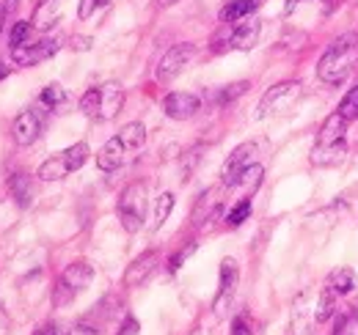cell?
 Listing matches in <instances>:
<instances>
[{"mask_svg": "<svg viewBox=\"0 0 358 335\" xmlns=\"http://www.w3.org/2000/svg\"><path fill=\"white\" fill-rule=\"evenodd\" d=\"M143 143H146V126L141 121L124 124L96 151V168L105 170V173H113V170L124 168L143 149Z\"/></svg>", "mask_w": 358, "mask_h": 335, "instance_id": "6da1fadb", "label": "cell"}, {"mask_svg": "<svg viewBox=\"0 0 358 335\" xmlns=\"http://www.w3.org/2000/svg\"><path fill=\"white\" fill-rule=\"evenodd\" d=\"M356 61H358V36L356 34H345V36H339L336 42L322 52V58L317 64V75H320L322 83L342 85L345 77L353 72Z\"/></svg>", "mask_w": 358, "mask_h": 335, "instance_id": "7a4b0ae2", "label": "cell"}, {"mask_svg": "<svg viewBox=\"0 0 358 335\" xmlns=\"http://www.w3.org/2000/svg\"><path fill=\"white\" fill-rule=\"evenodd\" d=\"M345 154H348V121L339 113H331L317 132L312 149V165H336L345 160Z\"/></svg>", "mask_w": 358, "mask_h": 335, "instance_id": "3957f363", "label": "cell"}, {"mask_svg": "<svg viewBox=\"0 0 358 335\" xmlns=\"http://www.w3.org/2000/svg\"><path fill=\"white\" fill-rule=\"evenodd\" d=\"M91 281H94V267L89 261H72L61 272V278H58V283L52 289V305L55 308H66L78 294L89 289Z\"/></svg>", "mask_w": 358, "mask_h": 335, "instance_id": "277c9868", "label": "cell"}, {"mask_svg": "<svg viewBox=\"0 0 358 335\" xmlns=\"http://www.w3.org/2000/svg\"><path fill=\"white\" fill-rule=\"evenodd\" d=\"M89 146L86 143H75V146H69V149H64V151H58V154H52V157H47L45 163L39 165L36 170V176L42 179V181H58V179H66L69 173H75V170H80V168L86 165V160H89Z\"/></svg>", "mask_w": 358, "mask_h": 335, "instance_id": "5b68a950", "label": "cell"}, {"mask_svg": "<svg viewBox=\"0 0 358 335\" xmlns=\"http://www.w3.org/2000/svg\"><path fill=\"white\" fill-rule=\"evenodd\" d=\"M116 211H119V223H122V228L127 234L141 231V225L146 220V184L143 181L127 184L122 190V195H119Z\"/></svg>", "mask_w": 358, "mask_h": 335, "instance_id": "8992f818", "label": "cell"}, {"mask_svg": "<svg viewBox=\"0 0 358 335\" xmlns=\"http://www.w3.org/2000/svg\"><path fill=\"white\" fill-rule=\"evenodd\" d=\"M301 88L303 85L295 83V80H287V83H275L273 88L265 91V96L259 99V107H257V119H268L275 113H284L287 107H292L298 99H301Z\"/></svg>", "mask_w": 358, "mask_h": 335, "instance_id": "52a82bcc", "label": "cell"}, {"mask_svg": "<svg viewBox=\"0 0 358 335\" xmlns=\"http://www.w3.org/2000/svg\"><path fill=\"white\" fill-rule=\"evenodd\" d=\"M193 55H196V47L187 42L182 44H174L163 58H160V64H157V80L160 83H171L174 77H179L182 72H185V66L193 61Z\"/></svg>", "mask_w": 358, "mask_h": 335, "instance_id": "ba28073f", "label": "cell"}, {"mask_svg": "<svg viewBox=\"0 0 358 335\" xmlns=\"http://www.w3.org/2000/svg\"><path fill=\"white\" fill-rule=\"evenodd\" d=\"M254 154H257V143L248 140V143H240V146L226 157L224 168H221V181H224V187H237L240 176L254 165Z\"/></svg>", "mask_w": 358, "mask_h": 335, "instance_id": "9c48e42d", "label": "cell"}, {"mask_svg": "<svg viewBox=\"0 0 358 335\" xmlns=\"http://www.w3.org/2000/svg\"><path fill=\"white\" fill-rule=\"evenodd\" d=\"M259 36H262V22L259 20H248V22H240V25L229 28V34L218 39L215 50L218 52L221 50H251V47H257Z\"/></svg>", "mask_w": 358, "mask_h": 335, "instance_id": "30bf717a", "label": "cell"}, {"mask_svg": "<svg viewBox=\"0 0 358 335\" xmlns=\"http://www.w3.org/2000/svg\"><path fill=\"white\" fill-rule=\"evenodd\" d=\"M61 50L58 39H39V42H28L22 47H11V61L17 66H36L47 58H52Z\"/></svg>", "mask_w": 358, "mask_h": 335, "instance_id": "8fae6325", "label": "cell"}, {"mask_svg": "<svg viewBox=\"0 0 358 335\" xmlns=\"http://www.w3.org/2000/svg\"><path fill=\"white\" fill-rule=\"evenodd\" d=\"M201 110V99L196 94H185V91H174L163 99V113L174 121H187Z\"/></svg>", "mask_w": 358, "mask_h": 335, "instance_id": "7c38bea8", "label": "cell"}, {"mask_svg": "<svg viewBox=\"0 0 358 335\" xmlns=\"http://www.w3.org/2000/svg\"><path fill=\"white\" fill-rule=\"evenodd\" d=\"M39 132H42V121L36 116V110H22L17 119H14V126H11V135H14V143L28 149L39 140Z\"/></svg>", "mask_w": 358, "mask_h": 335, "instance_id": "4fadbf2b", "label": "cell"}, {"mask_svg": "<svg viewBox=\"0 0 358 335\" xmlns=\"http://www.w3.org/2000/svg\"><path fill=\"white\" fill-rule=\"evenodd\" d=\"M237 281H240L237 261H234V258H224V261H221V286H218V297H215V313H218V316L224 313L226 305L231 302L234 289H237Z\"/></svg>", "mask_w": 358, "mask_h": 335, "instance_id": "5bb4252c", "label": "cell"}, {"mask_svg": "<svg viewBox=\"0 0 358 335\" xmlns=\"http://www.w3.org/2000/svg\"><path fill=\"white\" fill-rule=\"evenodd\" d=\"M124 107V88L119 83H105L99 85V116L96 121H110L122 113Z\"/></svg>", "mask_w": 358, "mask_h": 335, "instance_id": "9a60e30c", "label": "cell"}, {"mask_svg": "<svg viewBox=\"0 0 358 335\" xmlns=\"http://www.w3.org/2000/svg\"><path fill=\"white\" fill-rule=\"evenodd\" d=\"M157 261H160V253L157 251L141 253L133 264L127 267V272H124V286H130V289H133V286L146 283V281H149V275L157 269Z\"/></svg>", "mask_w": 358, "mask_h": 335, "instance_id": "2e32d148", "label": "cell"}, {"mask_svg": "<svg viewBox=\"0 0 358 335\" xmlns=\"http://www.w3.org/2000/svg\"><path fill=\"white\" fill-rule=\"evenodd\" d=\"M259 6H262V0H229L224 8H221V22L224 25H234V22L251 17Z\"/></svg>", "mask_w": 358, "mask_h": 335, "instance_id": "e0dca14e", "label": "cell"}, {"mask_svg": "<svg viewBox=\"0 0 358 335\" xmlns=\"http://www.w3.org/2000/svg\"><path fill=\"white\" fill-rule=\"evenodd\" d=\"M58 17H61V3H58V0H42V3L36 6V11H34L31 25H34L36 31H50V28L58 22Z\"/></svg>", "mask_w": 358, "mask_h": 335, "instance_id": "ac0fdd59", "label": "cell"}, {"mask_svg": "<svg viewBox=\"0 0 358 335\" xmlns=\"http://www.w3.org/2000/svg\"><path fill=\"white\" fill-rule=\"evenodd\" d=\"M325 289H331L336 297H339V294H350L356 289V272H353L350 267H336V269L328 275Z\"/></svg>", "mask_w": 358, "mask_h": 335, "instance_id": "d6986e66", "label": "cell"}, {"mask_svg": "<svg viewBox=\"0 0 358 335\" xmlns=\"http://www.w3.org/2000/svg\"><path fill=\"white\" fill-rule=\"evenodd\" d=\"M39 102L45 105L47 110H52V113H64V110L69 107V94H66V88H64V85L50 83L45 91H42Z\"/></svg>", "mask_w": 358, "mask_h": 335, "instance_id": "ffe728a7", "label": "cell"}, {"mask_svg": "<svg viewBox=\"0 0 358 335\" xmlns=\"http://www.w3.org/2000/svg\"><path fill=\"white\" fill-rule=\"evenodd\" d=\"M8 190H11V195L17 198L20 207H31V201H34L31 176H25V173H14V176L8 179Z\"/></svg>", "mask_w": 358, "mask_h": 335, "instance_id": "44dd1931", "label": "cell"}, {"mask_svg": "<svg viewBox=\"0 0 358 335\" xmlns=\"http://www.w3.org/2000/svg\"><path fill=\"white\" fill-rule=\"evenodd\" d=\"M248 217H251V198H243V201H237V204L229 209V214H226V225H229V228H240Z\"/></svg>", "mask_w": 358, "mask_h": 335, "instance_id": "7402d4cb", "label": "cell"}, {"mask_svg": "<svg viewBox=\"0 0 358 335\" xmlns=\"http://www.w3.org/2000/svg\"><path fill=\"white\" fill-rule=\"evenodd\" d=\"M215 207H218V198H215V193H204V195L199 198V204H196V211H193V217H196V225H201L207 217H213V214H215Z\"/></svg>", "mask_w": 358, "mask_h": 335, "instance_id": "603a6c76", "label": "cell"}, {"mask_svg": "<svg viewBox=\"0 0 358 335\" xmlns=\"http://www.w3.org/2000/svg\"><path fill=\"white\" fill-rule=\"evenodd\" d=\"M336 113H339L345 121H356L358 119V85L345 94V99L339 102V110H336Z\"/></svg>", "mask_w": 358, "mask_h": 335, "instance_id": "cb8c5ba5", "label": "cell"}, {"mask_svg": "<svg viewBox=\"0 0 358 335\" xmlns=\"http://www.w3.org/2000/svg\"><path fill=\"white\" fill-rule=\"evenodd\" d=\"M31 31H34L31 22L17 20V22L11 25V31H8V44H11V47H22V44H28L31 42Z\"/></svg>", "mask_w": 358, "mask_h": 335, "instance_id": "d4e9b609", "label": "cell"}, {"mask_svg": "<svg viewBox=\"0 0 358 335\" xmlns=\"http://www.w3.org/2000/svg\"><path fill=\"white\" fill-rule=\"evenodd\" d=\"M171 209H174V195H171V193H163V195L157 198V207H155V228H163V225H166Z\"/></svg>", "mask_w": 358, "mask_h": 335, "instance_id": "484cf974", "label": "cell"}, {"mask_svg": "<svg viewBox=\"0 0 358 335\" xmlns=\"http://www.w3.org/2000/svg\"><path fill=\"white\" fill-rule=\"evenodd\" d=\"M231 335H257V325L251 319V313H240L231 322Z\"/></svg>", "mask_w": 358, "mask_h": 335, "instance_id": "4316f807", "label": "cell"}, {"mask_svg": "<svg viewBox=\"0 0 358 335\" xmlns=\"http://www.w3.org/2000/svg\"><path fill=\"white\" fill-rule=\"evenodd\" d=\"M334 297H336V294L331 292V289H325V292H322L320 302H317V322L331 319V313H334Z\"/></svg>", "mask_w": 358, "mask_h": 335, "instance_id": "83f0119b", "label": "cell"}, {"mask_svg": "<svg viewBox=\"0 0 358 335\" xmlns=\"http://www.w3.org/2000/svg\"><path fill=\"white\" fill-rule=\"evenodd\" d=\"M245 91H248V83L243 80V83H234V85H226V88H221L215 99H218L221 105H226V102H231V99H237V96H243Z\"/></svg>", "mask_w": 358, "mask_h": 335, "instance_id": "f1b7e54d", "label": "cell"}, {"mask_svg": "<svg viewBox=\"0 0 358 335\" xmlns=\"http://www.w3.org/2000/svg\"><path fill=\"white\" fill-rule=\"evenodd\" d=\"M334 335H358V316H356V313L342 316V319L336 322V330H334Z\"/></svg>", "mask_w": 358, "mask_h": 335, "instance_id": "f546056e", "label": "cell"}, {"mask_svg": "<svg viewBox=\"0 0 358 335\" xmlns=\"http://www.w3.org/2000/svg\"><path fill=\"white\" fill-rule=\"evenodd\" d=\"M193 253H196V242L185 245V248H182V251H179L177 255H171V261H169V272H177L179 267H182V264H185V261H187V258H190Z\"/></svg>", "mask_w": 358, "mask_h": 335, "instance_id": "4dcf8cb0", "label": "cell"}, {"mask_svg": "<svg viewBox=\"0 0 358 335\" xmlns=\"http://www.w3.org/2000/svg\"><path fill=\"white\" fill-rule=\"evenodd\" d=\"M138 333H141L138 319H135V316H127V319L122 322V327H119V333H116V335H138Z\"/></svg>", "mask_w": 358, "mask_h": 335, "instance_id": "1f68e13d", "label": "cell"}, {"mask_svg": "<svg viewBox=\"0 0 358 335\" xmlns=\"http://www.w3.org/2000/svg\"><path fill=\"white\" fill-rule=\"evenodd\" d=\"M91 8H96V3H94V0H83V6H80V20H86V17H89Z\"/></svg>", "mask_w": 358, "mask_h": 335, "instance_id": "d6a6232c", "label": "cell"}, {"mask_svg": "<svg viewBox=\"0 0 358 335\" xmlns=\"http://www.w3.org/2000/svg\"><path fill=\"white\" fill-rule=\"evenodd\" d=\"M55 333H58V327H55V325H42L34 335H55Z\"/></svg>", "mask_w": 358, "mask_h": 335, "instance_id": "836d02e7", "label": "cell"}, {"mask_svg": "<svg viewBox=\"0 0 358 335\" xmlns=\"http://www.w3.org/2000/svg\"><path fill=\"white\" fill-rule=\"evenodd\" d=\"M6 17H8V6H6V0H3V3H0V28H3Z\"/></svg>", "mask_w": 358, "mask_h": 335, "instance_id": "e575fe53", "label": "cell"}, {"mask_svg": "<svg viewBox=\"0 0 358 335\" xmlns=\"http://www.w3.org/2000/svg\"><path fill=\"white\" fill-rule=\"evenodd\" d=\"M72 42H78V47H80V50H89L91 39H86V36H83V39H72Z\"/></svg>", "mask_w": 358, "mask_h": 335, "instance_id": "d590c367", "label": "cell"}, {"mask_svg": "<svg viewBox=\"0 0 358 335\" xmlns=\"http://www.w3.org/2000/svg\"><path fill=\"white\" fill-rule=\"evenodd\" d=\"M3 77H8V66L0 61V80H3Z\"/></svg>", "mask_w": 358, "mask_h": 335, "instance_id": "8d00e7d4", "label": "cell"}, {"mask_svg": "<svg viewBox=\"0 0 358 335\" xmlns=\"http://www.w3.org/2000/svg\"><path fill=\"white\" fill-rule=\"evenodd\" d=\"M298 3H303V0H289V3H287V11H292V8L298 6Z\"/></svg>", "mask_w": 358, "mask_h": 335, "instance_id": "74e56055", "label": "cell"}, {"mask_svg": "<svg viewBox=\"0 0 358 335\" xmlns=\"http://www.w3.org/2000/svg\"><path fill=\"white\" fill-rule=\"evenodd\" d=\"M94 3H96V8H102V6H108L110 0H94Z\"/></svg>", "mask_w": 358, "mask_h": 335, "instance_id": "f35d334b", "label": "cell"}, {"mask_svg": "<svg viewBox=\"0 0 358 335\" xmlns=\"http://www.w3.org/2000/svg\"><path fill=\"white\" fill-rule=\"evenodd\" d=\"M171 3H177V0H160V6H171Z\"/></svg>", "mask_w": 358, "mask_h": 335, "instance_id": "ab89813d", "label": "cell"}, {"mask_svg": "<svg viewBox=\"0 0 358 335\" xmlns=\"http://www.w3.org/2000/svg\"><path fill=\"white\" fill-rule=\"evenodd\" d=\"M55 335H69V333H66V330H58V333H55Z\"/></svg>", "mask_w": 358, "mask_h": 335, "instance_id": "60d3db41", "label": "cell"}, {"mask_svg": "<svg viewBox=\"0 0 358 335\" xmlns=\"http://www.w3.org/2000/svg\"><path fill=\"white\" fill-rule=\"evenodd\" d=\"M353 313H356V316H358V308H356V311H353Z\"/></svg>", "mask_w": 358, "mask_h": 335, "instance_id": "b9f144b4", "label": "cell"}]
</instances>
